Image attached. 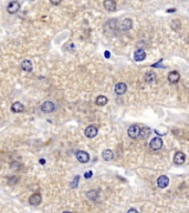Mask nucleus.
<instances>
[{
    "instance_id": "f257e3e1",
    "label": "nucleus",
    "mask_w": 189,
    "mask_h": 213,
    "mask_svg": "<svg viewBox=\"0 0 189 213\" xmlns=\"http://www.w3.org/2000/svg\"><path fill=\"white\" fill-rule=\"evenodd\" d=\"M161 146H163V140H161V138H158V137H156V138H153L149 142V148L151 150H154V151H158V150H161Z\"/></svg>"
},
{
    "instance_id": "f03ea898",
    "label": "nucleus",
    "mask_w": 189,
    "mask_h": 213,
    "mask_svg": "<svg viewBox=\"0 0 189 213\" xmlns=\"http://www.w3.org/2000/svg\"><path fill=\"white\" fill-rule=\"evenodd\" d=\"M75 157H76V160L81 163H88L90 161V156L86 151H82V150H80V151L76 152Z\"/></svg>"
},
{
    "instance_id": "7ed1b4c3",
    "label": "nucleus",
    "mask_w": 189,
    "mask_h": 213,
    "mask_svg": "<svg viewBox=\"0 0 189 213\" xmlns=\"http://www.w3.org/2000/svg\"><path fill=\"white\" fill-rule=\"evenodd\" d=\"M139 129H140V128H139L138 124H132V125L128 128V131H127L128 137L132 138V139H136L139 135Z\"/></svg>"
},
{
    "instance_id": "20e7f679",
    "label": "nucleus",
    "mask_w": 189,
    "mask_h": 213,
    "mask_svg": "<svg viewBox=\"0 0 189 213\" xmlns=\"http://www.w3.org/2000/svg\"><path fill=\"white\" fill-rule=\"evenodd\" d=\"M41 110H42L44 113H51L56 110V106H54V103L51 102V101H45L44 103L41 106Z\"/></svg>"
},
{
    "instance_id": "39448f33",
    "label": "nucleus",
    "mask_w": 189,
    "mask_h": 213,
    "mask_svg": "<svg viewBox=\"0 0 189 213\" xmlns=\"http://www.w3.org/2000/svg\"><path fill=\"white\" fill-rule=\"evenodd\" d=\"M19 9H20V2L19 1H16V0H13V1H11L9 5H8V7H7V10H8V12L9 13H17L18 11H19Z\"/></svg>"
},
{
    "instance_id": "423d86ee",
    "label": "nucleus",
    "mask_w": 189,
    "mask_h": 213,
    "mask_svg": "<svg viewBox=\"0 0 189 213\" xmlns=\"http://www.w3.org/2000/svg\"><path fill=\"white\" fill-rule=\"evenodd\" d=\"M186 161V156H185V153L181 151H178L175 153V156H174V162L178 164V165H181L183 164Z\"/></svg>"
},
{
    "instance_id": "0eeeda50",
    "label": "nucleus",
    "mask_w": 189,
    "mask_h": 213,
    "mask_svg": "<svg viewBox=\"0 0 189 213\" xmlns=\"http://www.w3.org/2000/svg\"><path fill=\"white\" fill-rule=\"evenodd\" d=\"M85 137H88L90 139H92V138H95L96 135H97V128L94 127V125H89L86 129H85Z\"/></svg>"
},
{
    "instance_id": "6e6552de",
    "label": "nucleus",
    "mask_w": 189,
    "mask_h": 213,
    "mask_svg": "<svg viewBox=\"0 0 189 213\" xmlns=\"http://www.w3.org/2000/svg\"><path fill=\"white\" fill-rule=\"evenodd\" d=\"M127 91V85L124 83V82H118L115 85V93L117 95H122Z\"/></svg>"
},
{
    "instance_id": "1a4fd4ad",
    "label": "nucleus",
    "mask_w": 189,
    "mask_h": 213,
    "mask_svg": "<svg viewBox=\"0 0 189 213\" xmlns=\"http://www.w3.org/2000/svg\"><path fill=\"white\" fill-rule=\"evenodd\" d=\"M168 184H169V179H168V177H166V175H161L157 179V185L161 189H165Z\"/></svg>"
},
{
    "instance_id": "9d476101",
    "label": "nucleus",
    "mask_w": 189,
    "mask_h": 213,
    "mask_svg": "<svg viewBox=\"0 0 189 213\" xmlns=\"http://www.w3.org/2000/svg\"><path fill=\"white\" fill-rule=\"evenodd\" d=\"M104 8L107 11H115L116 10V2H115V0H105L104 1Z\"/></svg>"
},
{
    "instance_id": "9b49d317",
    "label": "nucleus",
    "mask_w": 189,
    "mask_h": 213,
    "mask_svg": "<svg viewBox=\"0 0 189 213\" xmlns=\"http://www.w3.org/2000/svg\"><path fill=\"white\" fill-rule=\"evenodd\" d=\"M41 195H40V193H34L32 195L30 196V199H29V203L31 204V205H39L40 203H41Z\"/></svg>"
},
{
    "instance_id": "f8f14e48",
    "label": "nucleus",
    "mask_w": 189,
    "mask_h": 213,
    "mask_svg": "<svg viewBox=\"0 0 189 213\" xmlns=\"http://www.w3.org/2000/svg\"><path fill=\"white\" fill-rule=\"evenodd\" d=\"M179 79H180V74L178 71H172L168 73V81L170 83H176L179 81Z\"/></svg>"
},
{
    "instance_id": "ddd939ff",
    "label": "nucleus",
    "mask_w": 189,
    "mask_h": 213,
    "mask_svg": "<svg viewBox=\"0 0 189 213\" xmlns=\"http://www.w3.org/2000/svg\"><path fill=\"white\" fill-rule=\"evenodd\" d=\"M145 58H146V53L143 49H138V50L135 51V53H134L135 61H143V60H145Z\"/></svg>"
},
{
    "instance_id": "4468645a",
    "label": "nucleus",
    "mask_w": 189,
    "mask_h": 213,
    "mask_svg": "<svg viewBox=\"0 0 189 213\" xmlns=\"http://www.w3.org/2000/svg\"><path fill=\"white\" fill-rule=\"evenodd\" d=\"M132 26H133V22H132V19H129V18H126V19H124L121 23V29L124 30V31H127L129 29L132 28Z\"/></svg>"
},
{
    "instance_id": "2eb2a0df",
    "label": "nucleus",
    "mask_w": 189,
    "mask_h": 213,
    "mask_svg": "<svg viewBox=\"0 0 189 213\" xmlns=\"http://www.w3.org/2000/svg\"><path fill=\"white\" fill-rule=\"evenodd\" d=\"M21 69L26 72H31L32 71V62L30 60H23L21 62Z\"/></svg>"
},
{
    "instance_id": "dca6fc26",
    "label": "nucleus",
    "mask_w": 189,
    "mask_h": 213,
    "mask_svg": "<svg viewBox=\"0 0 189 213\" xmlns=\"http://www.w3.org/2000/svg\"><path fill=\"white\" fill-rule=\"evenodd\" d=\"M150 133H151V130H150L148 127H144V128L139 129L138 137H140L142 139H146V138H148V137H149Z\"/></svg>"
},
{
    "instance_id": "f3484780",
    "label": "nucleus",
    "mask_w": 189,
    "mask_h": 213,
    "mask_svg": "<svg viewBox=\"0 0 189 213\" xmlns=\"http://www.w3.org/2000/svg\"><path fill=\"white\" fill-rule=\"evenodd\" d=\"M23 109H24V107H23V104L21 102H15V103H12V106H11L12 112H15V113L22 112Z\"/></svg>"
},
{
    "instance_id": "a211bd4d",
    "label": "nucleus",
    "mask_w": 189,
    "mask_h": 213,
    "mask_svg": "<svg viewBox=\"0 0 189 213\" xmlns=\"http://www.w3.org/2000/svg\"><path fill=\"white\" fill-rule=\"evenodd\" d=\"M102 158H103L105 161H111V160H113V158H114L113 151H112V150H110V149H106V150H104V151H103V153H102Z\"/></svg>"
},
{
    "instance_id": "6ab92c4d",
    "label": "nucleus",
    "mask_w": 189,
    "mask_h": 213,
    "mask_svg": "<svg viewBox=\"0 0 189 213\" xmlns=\"http://www.w3.org/2000/svg\"><path fill=\"white\" fill-rule=\"evenodd\" d=\"M144 80L146 81V82H153V81H155L156 80V73L153 72V71L147 72L146 74H145Z\"/></svg>"
},
{
    "instance_id": "aec40b11",
    "label": "nucleus",
    "mask_w": 189,
    "mask_h": 213,
    "mask_svg": "<svg viewBox=\"0 0 189 213\" xmlns=\"http://www.w3.org/2000/svg\"><path fill=\"white\" fill-rule=\"evenodd\" d=\"M107 98H106L105 95H99L97 98H96V104L97 106H101V107H103V106H105L106 103H107Z\"/></svg>"
},
{
    "instance_id": "412c9836",
    "label": "nucleus",
    "mask_w": 189,
    "mask_h": 213,
    "mask_svg": "<svg viewBox=\"0 0 189 213\" xmlns=\"http://www.w3.org/2000/svg\"><path fill=\"white\" fill-rule=\"evenodd\" d=\"M86 196H88V199L90 200H96L97 199V196H99V192L96 190H91V191H88L86 192Z\"/></svg>"
},
{
    "instance_id": "4be33fe9",
    "label": "nucleus",
    "mask_w": 189,
    "mask_h": 213,
    "mask_svg": "<svg viewBox=\"0 0 189 213\" xmlns=\"http://www.w3.org/2000/svg\"><path fill=\"white\" fill-rule=\"evenodd\" d=\"M79 180H80V177L76 175V177H75V179H74V181L72 182V188H76V186H78Z\"/></svg>"
},
{
    "instance_id": "5701e85b",
    "label": "nucleus",
    "mask_w": 189,
    "mask_h": 213,
    "mask_svg": "<svg viewBox=\"0 0 189 213\" xmlns=\"http://www.w3.org/2000/svg\"><path fill=\"white\" fill-rule=\"evenodd\" d=\"M92 175H93V172L92 171H88V172H85V174H84V178L85 179H90V178H92Z\"/></svg>"
},
{
    "instance_id": "b1692460",
    "label": "nucleus",
    "mask_w": 189,
    "mask_h": 213,
    "mask_svg": "<svg viewBox=\"0 0 189 213\" xmlns=\"http://www.w3.org/2000/svg\"><path fill=\"white\" fill-rule=\"evenodd\" d=\"M50 2L53 5V6H58L62 2V0H50Z\"/></svg>"
},
{
    "instance_id": "393cba45",
    "label": "nucleus",
    "mask_w": 189,
    "mask_h": 213,
    "mask_svg": "<svg viewBox=\"0 0 189 213\" xmlns=\"http://www.w3.org/2000/svg\"><path fill=\"white\" fill-rule=\"evenodd\" d=\"M104 56H105V58H110V57H111L110 51H105V52H104Z\"/></svg>"
},
{
    "instance_id": "a878e982",
    "label": "nucleus",
    "mask_w": 189,
    "mask_h": 213,
    "mask_svg": "<svg viewBox=\"0 0 189 213\" xmlns=\"http://www.w3.org/2000/svg\"><path fill=\"white\" fill-rule=\"evenodd\" d=\"M161 63H163V60H161V61L158 62V63H156V64H153V67H161Z\"/></svg>"
},
{
    "instance_id": "bb28decb",
    "label": "nucleus",
    "mask_w": 189,
    "mask_h": 213,
    "mask_svg": "<svg viewBox=\"0 0 189 213\" xmlns=\"http://www.w3.org/2000/svg\"><path fill=\"white\" fill-rule=\"evenodd\" d=\"M128 212H138V211H137V210H136V209H129V210H128Z\"/></svg>"
},
{
    "instance_id": "cd10ccee",
    "label": "nucleus",
    "mask_w": 189,
    "mask_h": 213,
    "mask_svg": "<svg viewBox=\"0 0 189 213\" xmlns=\"http://www.w3.org/2000/svg\"><path fill=\"white\" fill-rule=\"evenodd\" d=\"M174 11H176L175 8H172V9H168V10H167V12H174Z\"/></svg>"
},
{
    "instance_id": "c85d7f7f",
    "label": "nucleus",
    "mask_w": 189,
    "mask_h": 213,
    "mask_svg": "<svg viewBox=\"0 0 189 213\" xmlns=\"http://www.w3.org/2000/svg\"><path fill=\"white\" fill-rule=\"evenodd\" d=\"M40 163H41V164H44L45 160H44V159H40Z\"/></svg>"
}]
</instances>
